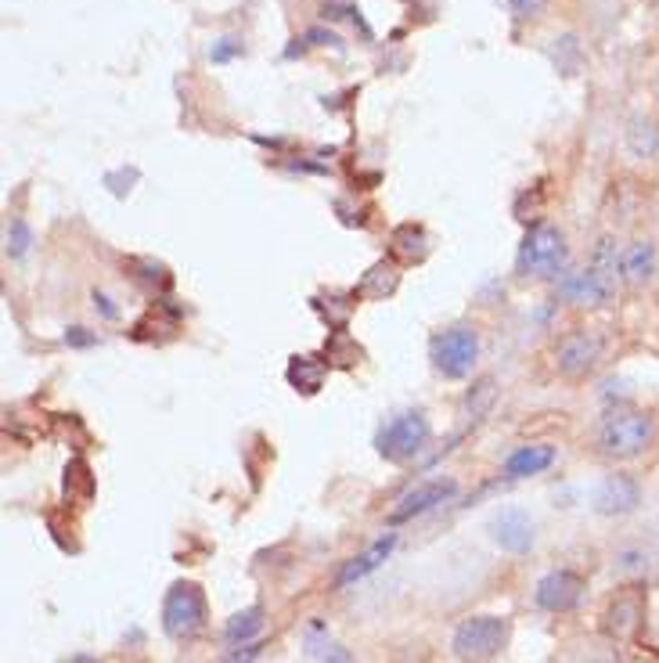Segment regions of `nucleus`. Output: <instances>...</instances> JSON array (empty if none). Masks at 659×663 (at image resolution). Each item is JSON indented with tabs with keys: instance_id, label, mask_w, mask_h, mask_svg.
<instances>
[{
	"instance_id": "nucleus-1",
	"label": "nucleus",
	"mask_w": 659,
	"mask_h": 663,
	"mask_svg": "<svg viewBox=\"0 0 659 663\" xmlns=\"http://www.w3.org/2000/svg\"><path fill=\"white\" fill-rule=\"evenodd\" d=\"M656 440V422L652 415H645L638 408H613L605 411V419L594 433V444L605 454V458H616V462H627V458H638L652 447Z\"/></svg>"
},
{
	"instance_id": "nucleus-2",
	"label": "nucleus",
	"mask_w": 659,
	"mask_h": 663,
	"mask_svg": "<svg viewBox=\"0 0 659 663\" xmlns=\"http://www.w3.org/2000/svg\"><path fill=\"white\" fill-rule=\"evenodd\" d=\"M429 437H432V426H429V419H426V411H415V408H412V411L393 415L390 422L379 426L375 451L382 454L385 462L404 465V462L418 458V454L429 447Z\"/></svg>"
},
{
	"instance_id": "nucleus-14",
	"label": "nucleus",
	"mask_w": 659,
	"mask_h": 663,
	"mask_svg": "<svg viewBox=\"0 0 659 663\" xmlns=\"http://www.w3.org/2000/svg\"><path fill=\"white\" fill-rule=\"evenodd\" d=\"M393 548H396V534H385V537H379V542L371 545L368 551H360V556L346 559L343 570H339V577H335V588H350V584H357V581H365L368 573H375L382 562L393 556Z\"/></svg>"
},
{
	"instance_id": "nucleus-7",
	"label": "nucleus",
	"mask_w": 659,
	"mask_h": 663,
	"mask_svg": "<svg viewBox=\"0 0 659 663\" xmlns=\"http://www.w3.org/2000/svg\"><path fill=\"white\" fill-rule=\"evenodd\" d=\"M602 336L591 328H574L555 342V368L566 379H583L594 364L602 361Z\"/></svg>"
},
{
	"instance_id": "nucleus-19",
	"label": "nucleus",
	"mask_w": 659,
	"mask_h": 663,
	"mask_svg": "<svg viewBox=\"0 0 659 663\" xmlns=\"http://www.w3.org/2000/svg\"><path fill=\"white\" fill-rule=\"evenodd\" d=\"M656 275V249L652 242H631L624 253H620V278L627 286H645Z\"/></svg>"
},
{
	"instance_id": "nucleus-12",
	"label": "nucleus",
	"mask_w": 659,
	"mask_h": 663,
	"mask_svg": "<svg viewBox=\"0 0 659 663\" xmlns=\"http://www.w3.org/2000/svg\"><path fill=\"white\" fill-rule=\"evenodd\" d=\"M638 505H641V487L627 473L605 476L599 490H594V512H602V515H627Z\"/></svg>"
},
{
	"instance_id": "nucleus-27",
	"label": "nucleus",
	"mask_w": 659,
	"mask_h": 663,
	"mask_svg": "<svg viewBox=\"0 0 659 663\" xmlns=\"http://www.w3.org/2000/svg\"><path fill=\"white\" fill-rule=\"evenodd\" d=\"M508 8H512V15L519 22H527V19H537L541 15L544 0H508Z\"/></svg>"
},
{
	"instance_id": "nucleus-24",
	"label": "nucleus",
	"mask_w": 659,
	"mask_h": 663,
	"mask_svg": "<svg viewBox=\"0 0 659 663\" xmlns=\"http://www.w3.org/2000/svg\"><path fill=\"white\" fill-rule=\"evenodd\" d=\"M627 149L638 155V159H649L659 149V133L652 127V119H631V130H627Z\"/></svg>"
},
{
	"instance_id": "nucleus-22",
	"label": "nucleus",
	"mask_w": 659,
	"mask_h": 663,
	"mask_svg": "<svg viewBox=\"0 0 659 663\" xmlns=\"http://www.w3.org/2000/svg\"><path fill=\"white\" fill-rule=\"evenodd\" d=\"M588 267L616 289V281H620V249H616V242H613V239H599V245H594Z\"/></svg>"
},
{
	"instance_id": "nucleus-31",
	"label": "nucleus",
	"mask_w": 659,
	"mask_h": 663,
	"mask_svg": "<svg viewBox=\"0 0 659 663\" xmlns=\"http://www.w3.org/2000/svg\"><path fill=\"white\" fill-rule=\"evenodd\" d=\"M94 303L102 306V314L112 317V322H116V317H119V311H116V306H112V300L105 296V292H94Z\"/></svg>"
},
{
	"instance_id": "nucleus-13",
	"label": "nucleus",
	"mask_w": 659,
	"mask_h": 663,
	"mask_svg": "<svg viewBox=\"0 0 659 663\" xmlns=\"http://www.w3.org/2000/svg\"><path fill=\"white\" fill-rule=\"evenodd\" d=\"M641 620H645V606H641V595L634 592H624L616 595L613 603H609L605 617H602V628L609 638H616V642H627L641 631Z\"/></svg>"
},
{
	"instance_id": "nucleus-25",
	"label": "nucleus",
	"mask_w": 659,
	"mask_h": 663,
	"mask_svg": "<svg viewBox=\"0 0 659 663\" xmlns=\"http://www.w3.org/2000/svg\"><path fill=\"white\" fill-rule=\"evenodd\" d=\"M30 245H33V228L22 217H15L8 224V256H15L19 260V256L30 253Z\"/></svg>"
},
{
	"instance_id": "nucleus-32",
	"label": "nucleus",
	"mask_w": 659,
	"mask_h": 663,
	"mask_svg": "<svg viewBox=\"0 0 659 663\" xmlns=\"http://www.w3.org/2000/svg\"><path fill=\"white\" fill-rule=\"evenodd\" d=\"M66 663H97L94 656H86V653H77V656H69Z\"/></svg>"
},
{
	"instance_id": "nucleus-17",
	"label": "nucleus",
	"mask_w": 659,
	"mask_h": 663,
	"mask_svg": "<svg viewBox=\"0 0 659 663\" xmlns=\"http://www.w3.org/2000/svg\"><path fill=\"white\" fill-rule=\"evenodd\" d=\"M555 462V447L552 444H527L516 447L505 462V476L508 480H527V476H541L544 469H552Z\"/></svg>"
},
{
	"instance_id": "nucleus-4",
	"label": "nucleus",
	"mask_w": 659,
	"mask_h": 663,
	"mask_svg": "<svg viewBox=\"0 0 659 663\" xmlns=\"http://www.w3.org/2000/svg\"><path fill=\"white\" fill-rule=\"evenodd\" d=\"M566 267V239L552 224H533L519 245L516 271L522 278H555Z\"/></svg>"
},
{
	"instance_id": "nucleus-20",
	"label": "nucleus",
	"mask_w": 659,
	"mask_h": 663,
	"mask_svg": "<svg viewBox=\"0 0 659 663\" xmlns=\"http://www.w3.org/2000/svg\"><path fill=\"white\" fill-rule=\"evenodd\" d=\"M494 400H497V379H494V375L476 379V383L469 386L465 400H462V419L476 426L483 415L494 408Z\"/></svg>"
},
{
	"instance_id": "nucleus-21",
	"label": "nucleus",
	"mask_w": 659,
	"mask_h": 663,
	"mask_svg": "<svg viewBox=\"0 0 659 663\" xmlns=\"http://www.w3.org/2000/svg\"><path fill=\"white\" fill-rule=\"evenodd\" d=\"M264 631V606H248L242 613H234L223 628V642L228 645H248L253 638Z\"/></svg>"
},
{
	"instance_id": "nucleus-8",
	"label": "nucleus",
	"mask_w": 659,
	"mask_h": 663,
	"mask_svg": "<svg viewBox=\"0 0 659 663\" xmlns=\"http://www.w3.org/2000/svg\"><path fill=\"white\" fill-rule=\"evenodd\" d=\"M454 495H458V484L451 480V476H437V480L418 484V487L407 490L401 501H396V509L390 512V523L396 526V523L418 520V515L432 512L437 505H447V501H451Z\"/></svg>"
},
{
	"instance_id": "nucleus-15",
	"label": "nucleus",
	"mask_w": 659,
	"mask_h": 663,
	"mask_svg": "<svg viewBox=\"0 0 659 663\" xmlns=\"http://www.w3.org/2000/svg\"><path fill=\"white\" fill-rule=\"evenodd\" d=\"M396 289H401V267L393 260H379L360 275L354 300H385V296H393Z\"/></svg>"
},
{
	"instance_id": "nucleus-26",
	"label": "nucleus",
	"mask_w": 659,
	"mask_h": 663,
	"mask_svg": "<svg viewBox=\"0 0 659 663\" xmlns=\"http://www.w3.org/2000/svg\"><path fill=\"white\" fill-rule=\"evenodd\" d=\"M310 653H314L321 663H354L343 645H335L332 638H317V635H310Z\"/></svg>"
},
{
	"instance_id": "nucleus-9",
	"label": "nucleus",
	"mask_w": 659,
	"mask_h": 663,
	"mask_svg": "<svg viewBox=\"0 0 659 663\" xmlns=\"http://www.w3.org/2000/svg\"><path fill=\"white\" fill-rule=\"evenodd\" d=\"M583 592H588V584H583L580 573L552 570L537 581V606L548 609V613H569V609H577Z\"/></svg>"
},
{
	"instance_id": "nucleus-18",
	"label": "nucleus",
	"mask_w": 659,
	"mask_h": 663,
	"mask_svg": "<svg viewBox=\"0 0 659 663\" xmlns=\"http://www.w3.org/2000/svg\"><path fill=\"white\" fill-rule=\"evenodd\" d=\"M429 249H432V239H429V231L421 228V224H401V228H393V235H390L393 260H401V264H421V260L429 256Z\"/></svg>"
},
{
	"instance_id": "nucleus-11",
	"label": "nucleus",
	"mask_w": 659,
	"mask_h": 663,
	"mask_svg": "<svg viewBox=\"0 0 659 663\" xmlns=\"http://www.w3.org/2000/svg\"><path fill=\"white\" fill-rule=\"evenodd\" d=\"M555 289H558V300H566L569 306H602L613 300L616 292L605 278L594 275L591 267H583V271H563Z\"/></svg>"
},
{
	"instance_id": "nucleus-28",
	"label": "nucleus",
	"mask_w": 659,
	"mask_h": 663,
	"mask_svg": "<svg viewBox=\"0 0 659 663\" xmlns=\"http://www.w3.org/2000/svg\"><path fill=\"white\" fill-rule=\"evenodd\" d=\"M256 656H259V645L248 642V645H234L231 653L220 656L217 663H256Z\"/></svg>"
},
{
	"instance_id": "nucleus-23",
	"label": "nucleus",
	"mask_w": 659,
	"mask_h": 663,
	"mask_svg": "<svg viewBox=\"0 0 659 663\" xmlns=\"http://www.w3.org/2000/svg\"><path fill=\"white\" fill-rule=\"evenodd\" d=\"M360 358H365V350H360L346 332H332V339L325 342V361L328 364L354 368V364H360Z\"/></svg>"
},
{
	"instance_id": "nucleus-10",
	"label": "nucleus",
	"mask_w": 659,
	"mask_h": 663,
	"mask_svg": "<svg viewBox=\"0 0 659 663\" xmlns=\"http://www.w3.org/2000/svg\"><path fill=\"white\" fill-rule=\"evenodd\" d=\"M490 537L501 551H512V556H522V551L533 548V520L527 509L508 505L497 509L490 520Z\"/></svg>"
},
{
	"instance_id": "nucleus-30",
	"label": "nucleus",
	"mask_w": 659,
	"mask_h": 663,
	"mask_svg": "<svg viewBox=\"0 0 659 663\" xmlns=\"http://www.w3.org/2000/svg\"><path fill=\"white\" fill-rule=\"evenodd\" d=\"M234 55H242V47L234 44V40H217V47L209 51V58H213V61H228V58H234Z\"/></svg>"
},
{
	"instance_id": "nucleus-5",
	"label": "nucleus",
	"mask_w": 659,
	"mask_h": 663,
	"mask_svg": "<svg viewBox=\"0 0 659 663\" xmlns=\"http://www.w3.org/2000/svg\"><path fill=\"white\" fill-rule=\"evenodd\" d=\"M209 624V606H206V592L195 581H177L166 592L163 603V628L170 638L177 642H188V638L203 635Z\"/></svg>"
},
{
	"instance_id": "nucleus-6",
	"label": "nucleus",
	"mask_w": 659,
	"mask_h": 663,
	"mask_svg": "<svg viewBox=\"0 0 659 663\" xmlns=\"http://www.w3.org/2000/svg\"><path fill=\"white\" fill-rule=\"evenodd\" d=\"M508 635H512V624L505 617H469L454 631V653L469 663L494 660L508 645Z\"/></svg>"
},
{
	"instance_id": "nucleus-3",
	"label": "nucleus",
	"mask_w": 659,
	"mask_h": 663,
	"mask_svg": "<svg viewBox=\"0 0 659 663\" xmlns=\"http://www.w3.org/2000/svg\"><path fill=\"white\" fill-rule=\"evenodd\" d=\"M429 361L443 379H469L479 361V332L472 325H451L432 336Z\"/></svg>"
},
{
	"instance_id": "nucleus-29",
	"label": "nucleus",
	"mask_w": 659,
	"mask_h": 663,
	"mask_svg": "<svg viewBox=\"0 0 659 663\" xmlns=\"http://www.w3.org/2000/svg\"><path fill=\"white\" fill-rule=\"evenodd\" d=\"M66 342H69V347H94L97 336H91V332L77 325V328H69V332H66Z\"/></svg>"
},
{
	"instance_id": "nucleus-16",
	"label": "nucleus",
	"mask_w": 659,
	"mask_h": 663,
	"mask_svg": "<svg viewBox=\"0 0 659 663\" xmlns=\"http://www.w3.org/2000/svg\"><path fill=\"white\" fill-rule=\"evenodd\" d=\"M328 361L325 358H310V353H296V358L289 361V368H285V379H289V386L296 393H303V397H314V393L325 386L328 379Z\"/></svg>"
}]
</instances>
